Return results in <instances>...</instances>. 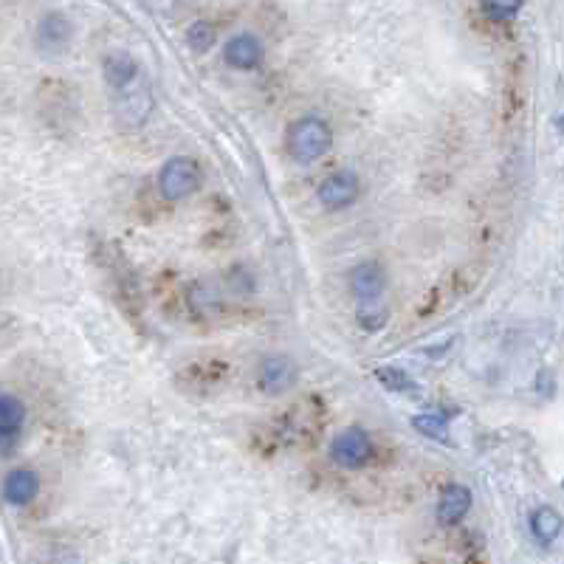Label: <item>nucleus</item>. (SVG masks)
<instances>
[{
  "mask_svg": "<svg viewBox=\"0 0 564 564\" xmlns=\"http://www.w3.org/2000/svg\"><path fill=\"white\" fill-rule=\"evenodd\" d=\"M153 108H156V99H153L150 79L144 77V68L133 79H127L125 85L113 88V113L127 130L144 125Z\"/></svg>",
  "mask_w": 564,
  "mask_h": 564,
  "instance_id": "nucleus-1",
  "label": "nucleus"
},
{
  "mask_svg": "<svg viewBox=\"0 0 564 564\" xmlns=\"http://www.w3.org/2000/svg\"><path fill=\"white\" fill-rule=\"evenodd\" d=\"M333 147V130L319 116H305L288 130V153L299 164H314L322 156H328Z\"/></svg>",
  "mask_w": 564,
  "mask_h": 564,
  "instance_id": "nucleus-2",
  "label": "nucleus"
},
{
  "mask_svg": "<svg viewBox=\"0 0 564 564\" xmlns=\"http://www.w3.org/2000/svg\"><path fill=\"white\" fill-rule=\"evenodd\" d=\"M204 173L201 164L189 156H173L158 173V192L164 201H184L201 189Z\"/></svg>",
  "mask_w": 564,
  "mask_h": 564,
  "instance_id": "nucleus-3",
  "label": "nucleus"
},
{
  "mask_svg": "<svg viewBox=\"0 0 564 564\" xmlns=\"http://www.w3.org/2000/svg\"><path fill=\"white\" fill-rule=\"evenodd\" d=\"M330 455L333 463L342 466V469H364L370 460H373V440L370 435L359 429V426H350L345 432H339L333 443H330Z\"/></svg>",
  "mask_w": 564,
  "mask_h": 564,
  "instance_id": "nucleus-4",
  "label": "nucleus"
},
{
  "mask_svg": "<svg viewBox=\"0 0 564 564\" xmlns=\"http://www.w3.org/2000/svg\"><path fill=\"white\" fill-rule=\"evenodd\" d=\"M361 195V181L359 175L350 173V170H339V173L328 175L319 189H316V198L319 204L330 209V212H339V209H347L359 201Z\"/></svg>",
  "mask_w": 564,
  "mask_h": 564,
  "instance_id": "nucleus-5",
  "label": "nucleus"
},
{
  "mask_svg": "<svg viewBox=\"0 0 564 564\" xmlns=\"http://www.w3.org/2000/svg\"><path fill=\"white\" fill-rule=\"evenodd\" d=\"M297 384V364L288 356H268L260 361L257 370V387L266 395H282Z\"/></svg>",
  "mask_w": 564,
  "mask_h": 564,
  "instance_id": "nucleus-6",
  "label": "nucleus"
},
{
  "mask_svg": "<svg viewBox=\"0 0 564 564\" xmlns=\"http://www.w3.org/2000/svg\"><path fill=\"white\" fill-rule=\"evenodd\" d=\"M384 288H387V274L373 260L350 271V294L359 299L361 305H378Z\"/></svg>",
  "mask_w": 564,
  "mask_h": 564,
  "instance_id": "nucleus-7",
  "label": "nucleus"
},
{
  "mask_svg": "<svg viewBox=\"0 0 564 564\" xmlns=\"http://www.w3.org/2000/svg\"><path fill=\"white\" fill-rule=\"evenodd\" d=\"M263 57H266V48L249 32L235 34V37L226 43V48H223V60L232 65V68H237V71H254V68H260V65H263Z\"/></svg>",
  "mask_w": 564,
  "mask_h": 564,
  "instance_id": "nucleus-8",
  "label": "nucleus"
},
{
  "mask_svg": "<svg viewBox=\"0 0 564 564\" xmlns=\"http://www.w3.org/2000/svg\"><path fill=\"white\" fill-rule=\"evenodd\" d=\"M71 37H74V29H71V20L60 12H51L40 20L37 26V48L46 51V54H60L65 48L71 46Z\"/></svg>",
  "mask_w": 564,
  "mask_h": 564,
  "instance_id": "nucleus-9",
  "label": "nucleus"
},
{
  "mask_svg": "<svg viewBox=\"0 0 564 564\" xmlns=\"http://www.w3.org/2000/svg\"><path fill=\"white\" fill-rule=\"evenodd\" d=\"M471 491L460 483H449V486L440 491L438 497V522L452 528L457 522H463L466 514L471 511Z\"/></svg>",
  "mask_w": 564,
  "mask_h": 564,
  "instance_id": "nucleus-10",
  "label": "nucleus"
},
{
  "mask_svg": "<svg viewBox=\"0 0 564 564\" xmlns=\"http://www.w3.org/2000/svg\"><path fill=\"white\" fill-rule=\"evenodd\" d=\"M40 494V477L29 469H15L3 480V500L9 505H29Z\"/></svg>",
  "mask_w": 564,
  "mask_h": 564,
  "instance_id": "nucleus-11",
  "label": "nucleus"
},
{
  "mask_svg": "<svg viewBox=\"0 0 564 564\" xmlns=\"http://www.w3.org/2000/svg\"><path fill=\"white\" fill-rule=\"evenodd\" d=\"M139 71V60L133 54H127V51H113V54L105 57V63H102V74H105V82H108L110 91L119 88V85H125L127 79H133Z\"/></svg>",
  "mask_w": 564,
  "mask_h": 564,
  "instance_id": "nucleus-12",
  "label": "nucleus"
},
{
  "mask_svg": "<svg viewBox=\"0 0 564 564\" xmlns=\"http://www.w3.org/2000/svg\"><path fill=\"white\" fill-rule=\"evenodd\" d=\"M531 533L539 545H553L562 533V517L550 508V505H539L531 514Z\"/></svg>",
  "mask_w": 564,
  "mask_h": 564,
  "instance_id": "nucleus-13",
  "label": "nucleus"
},
{
  "mask_svg": "<svg viewBox=\"0 0 564 564\" xmlns=\"http://www.w3.org/2000/svg\"><path fill=\"white\" fill-rule=\"evenodd\" d=\"M26 421V407L15 395H0V438H15Z\"/></svg>",
  "mask_w": 564,
  "mask_h": 564,
  "instance_id": "nucleus-14",
  "label": "nucleus"
},
{
  "mask_svg": "<svg viewBox=\"0 0 564 564\" xmlns=\"http://www.w3.org/2000/svg\"><path fill=\"white\" fill-rule=\"evenodd\" d=\"M412 426L415 432H421L423 438L438 440V443H449V421L438 415V412H423V415H415L412 418Z\"/></svg>",
  "mask_w": 564,
  "mask_h": 564,
  "instance_id": "nucleus-15",
  "label": "nucleus"
},
{
  "mask_svg": "<svg viewBox=\"0 0 564 564\" xmlns=\"http://www.w3.org/2000/svg\"><path fill=\"white\" fill-rule=\"evenodd\" d=\"M218 43V29L206 20H195L187 29V46L195 51V54H206L209 48Z\"/></svg>",
  "mask_w": 564,
  "mask_h": 564,
  "instance_id": "nucleus-16",
  "label": "nucleus"
},
{
  "mask_svg": "<svg viewBox=\"0 0 564 564\" xmlns=\"http://www.w3.org/2000/svg\"><path fill=\"white\" fill-rule=\"evenodd\" d=\"M522 9V0H483V15L494 23H511Z\"/></svg>",
  "mask_w": 564,
  "mask_h": 564,
  "instance_id": "nucleus-17",
  "label": "nucleus"
},
{
  "mask_svg": "<svg viewBox=\"0 0 564 564\" xmlns=\"http://www.w3.org/2000/svg\"><path fill=\"white\" fill-rule=\"evenodd\" d=\"M376 381L381 387H387L392 392H409L415 390V381L401 370V367H378Z\"/></svg>",
  "mask_w": 564,
  "mask_h": 564,
  "instance_id": "nucleus-18",
  "label": "nucleus"
},
{
  "mask_svg": "<svg viewBox=\"0 0 564 564\" xmlns=\"http://www.w3.org/2000/svg\"><path fill=\"white\" fill-rule=\"evenodd\" d=\"M359 322L364 330H381L387 325V311H381V308H373V311L361 308Z\"/></svg>",
  "mask_w": 564,
  "mask_h": 564,
  "instance_id": "nucleus-19",
  "label": "nucleus"
},
{
  "mask_svg": "<svg viewBox=\"0 0 564 564\" xmlns=\"http://www.w3.org/2000/svg\"><path fill=\"white\" fill-rule=\"evenodd\" d=\"M175 3H178V0H144V6H147V9H153L156 15H167V12H173Z\"/></svg>",
  "mask_w": 564,
  "mask_h": 564,
  "instance_id": "nucleus-20",
  "label": "nucleus"
}]
</instances>
